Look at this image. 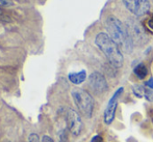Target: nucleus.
<instances>
[{"label":"nucleus","instance_id":"nucleus-9","mask_svg":"<svg viewBox=\"0 0 153 142\" xmlns=\"http://www.w3.org/2000/svg\"><path fill=\"white\" fill-rule=\"evenodd\" d=\"M87 78V72L85 71H81L78 73H71L69 74V80L74 84H80Z\"/></svg>","mask_w":153,"mask_h":142},{"label":"nucleus","instance_id":"nucleus-3","mask_svg":"<svg viewBox=\"0 0 153 142\" xmlns=\"http://www.w3.org/2000/svg\"><path fill=\"white\" fill-rule=\"evenodd\" d=\"M73 101L76 105L77 109L82 115L90 118L94 110V101L91 94L81 88H74L71 92Z\"/></svg>","mask_w":153,"mask_h":142},{"label":"nucleus","instance_id":"nucleus-18","mask_svg":"<svg viewBox=\"0 0 153 142\" xmlns=\"http://www.w3.org/2000/svg\"><path fill=\"white\" fill-rule=\"evenodd\" d=\"M145 84L147 85V86H149V87L151 88V89H153V78L150 79L149 81H147V82H146Z\"/></svg>","mask_w":153,"mask_h":142},{"label":"nucleus","instance_id":"nucleus-4","mask_svg":"<svg viewBox=\"0 0 153 142\" xmlns=\"http://www.w3.org/2000/svg\"><path fill=\"white\" fill-rule=\"evenodd\" d=\"M122 1L125 7L137 17L148 14L151 7L149 0H122Z\"/></svg>","mask_w":153,"mask_h":142},{"label":"nucleus","instance_id":"nucleus-10","mask_svg":"<svg viewBox=\"0 0 153 142\" xmlns=\"http://www.w3.org/2000/svg\"><path fill=\"white\" fill-rule=\"evenodd\" d=\"M133 72H134V74L137 75V77L139 79H144L148 74L147 68H146V65L144 63L137 64L134 68V70H133Z\"/></svg>","mask_w":153,"mask_h":142},{"label":"nucleus","instance_id":"nucleus-15","mask_svg":"<svg viewBox=\"0 0 153 142\" xmlns=\"http://www.w3.org/2000/svg\"><path fill=\"white\" fill-rule=\"evenodd\" d=\"M28 142H40V139H39L36 134H30L28 138Z\"/></svg>","mask_w":153,"mask_h":142},{"label":"nucleus","instance_id":"nucleus-19","mask_svg":"<svg viewBox=\"0 0 153 142\" xmlns=\"http://www.w3.org/2000/svg\"><path fill=\"white\" fill-rule=\"evenodd\" d=\"M2 14V10H1V7H0V15Z\"/></svg>","mask_w":153,"mask_h":142},{"label":"nucleus","instance_id":"nucleus-12","mask_svg":"<svg viewBox=\"0 0 153 142\" xmlns=\"http://www.w3.org/2000/svg\"><path fill=\"white\" fill-rule=\"evenodd\" d=\"M68 141V135L66 130H62L59 133V142H67Z\"/></svg>","mask_w":153,"mask_h":142},{"label":"nucleus","instance_id":"nucleus-2","mask_svg":"<svg viewBox=\"0 0 153 142\" xmlns=\"http://www.w3.org/2000/svg\"><path fill=\"white\" fill-rule=\"evenodd\" d=\"M95 44L106 56L108 61L116 68H121L123 65V55L119 46L113 40V38L107 33L101 32L97 34L95 38Z\"/></svg>","mask_w":153,"mask_h":142},{"label":"nucleus","instance_id":"nucleus-5","mask_svg":"<svg viewBox=\"0 0 153 142\" xmlns=\"http://www.w3.org/2000/svg\"><path fill=\"white\" fill-rule=\"evenodd\" d=\"M66 122L68 130L75 136H78L83 128L82 121L79 114L73 109H68L66 112Z\"/></svg>","mask_w":153,"mask_h":142},{"label":"nucleus","instance_id":"nucleus-13","mask_svg":"<svg viewBox=\"0 0 153 142\" xmlns=\"http://www.w3.org/2000/svg\"><path fill=\"white\" fill-rule=\"evenodd\" d=\"M14 4L13 0H0V7L3 6V7H10Z\"/></svg>","mask_w":153,"mask_h":142},{"label":"nucleus","instance_id":"nucleus-1","mask_svg":"<svg viewBox=\"0 0 153 142\" xmlns=\"http://www.w3.org/2000/svg\"><path fill=\"white\" fill-rule=\"evenodd\" d=\"M106 30L108 35L124 52L131 53L133 50V40L129 34L128 28L123 22L114 16L106 19Z\"/></svg>","mask_w":153,"mask_h":142},{"label":"nucleus","instance_id":"nucleus-7","mask_svg":"<svg viewBox=\"0 0 153 142\" xmlns=\"http://www.w3.org/2000/svg\"><path fill=\"white\" fill-rule=\"evenodd\" d=\"M122 92H123V87H120L115 92V94L111 96L108 104H107V107L104 111V122L106 124H111L114 121V118H115L116 115V110H117V106H118V99L121 96Z\"/></svg>","mask_w":153,"mask_h":142},{"label":"nucleus","instance_id":"nucleus-16","mask_svg":"<svg viewBox=\"0 0 153 142\" xmlns=\"http://www.w3.org/2000/svg\"><path fill=\"white\" fill-rule=\"evenodd\" d=\"M91 142H103V138L101 136H99V135H96L95 137H93Z\"/></svg>","mask_w":153,"mask_h":142},{"label":"nucleus","instance_id":"nucleus-11","mask_svg":"<svg viewBox=\"0 0 153 142\" xmlns=\"http://www.w3.org/2000/svg\"><path fill=\"white\" fill-rule=\"evenodd\" d=\"M144 98H146L148 101H153V90L148 89V88H144Z\"/></svg>","mask_w":153,"mask_h":142},{"label":"nucleus","instance_id":"nucleus-6","mask_svg":"<svg viewBox=\"0 0 153 142\" xmlns=\"http://www.w3.org/2000/svg\"><path fill=\"white\" fill-rule=\"evenodd\" d=\"M89 84L96 93H104L108 89V85L105 80L104 76L99 72H94L90 75Z\"/></svg>","mask_w":153,"mask_h":142},{"label":"nucleus","instance_id":"nucleus-17","mask_svg":"<svg viewBox=\"0 0 153 142\" xmlns=\"http://www.w3.org/2000/svg\"><path fill=\"white\" fill-rule=\"evenodd\" d=\"M42 142H54V141H53V139L51 138V137L44 136V137H43V139H42Z\"/></svg>","mask_w":153,"mask_h":142},{"label":"nucleus","instance_id":"nucleus-8","mask_svg":"<svg viewBox=\"0 0 153 142\" xmlns=\"http://www.w3.org/2000/svg\"><path fill=\"white\" fill-rule=\"evenodd\" d=\"M126 26L128 28L129 34H130L131 38L133 40V44L137 43L139 45H142L147 40V36H146V33L144 31L143 27L141 26V24L130 20Z\"/></svg>","mask_w":153,"mask_h":142},{"label":"nucleus","instance_id":"nucleus-14","mask_svg":"<svg viewBox=\"0 0 153 142\" xmlns=\"http://www.w3.org/2000/svg\"><path fill=\"white\" fill-rule=\"evenodd\" d=\"M147 27H148V29H149L150 31L153 33V14H152V16L149 18V20L147 21Z\"/></svg>","mask_w":153,"mask_h":142}]
</instances>
